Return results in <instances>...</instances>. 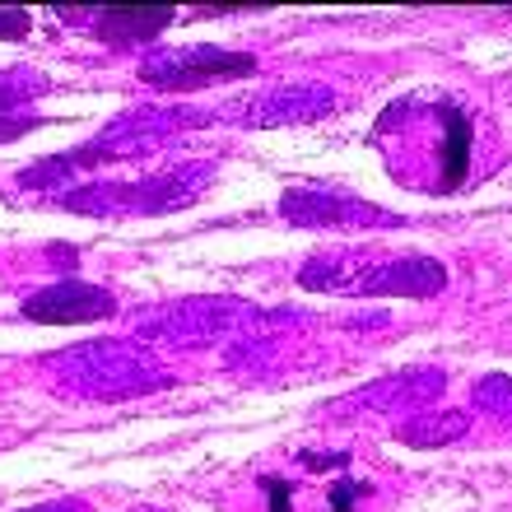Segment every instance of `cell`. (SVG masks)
Here are the masks:
<instances>
[{"label": "cell", "mask_w": 512, "mask_h": 512, "mask_svg": "<svg viewBox=\"0 0 512 512\" xmlns=\"http://www.w3.org/2000/svg\"><path fill=\"white\" fill-rule=\"evenodd\" d=\"M117 298L98 284H52V289H38L33 298H24V317L28 322H47V326H66V322H98V317H112Z\"/></svg>", "instance_id": "6da1fadb"}, {"label": "cell", "mask_w": 512, "mask_h": 512, "mask_svg": "<svg viewBox=\"0 0 512 512\" xmlns=\"http://www.w3.org/2000/svg\"><path fill=\"white\" fill-rule=\"evenodd\" d=\"M471 168V122L457 103L433 108V191H457Z\"/></svg>", "instance_id": "7a4b0ae2"}, {"label": "cell", "mask_w": 512, "mask_h": 512, "mask_svg": "<svg viewBox=\"0 0 512 512\" xmlns=\"http://www.w3.org/2000/svg\"><path fill=\"white\" fill-rule=\"evenodd\" d=\"M173 5H108L103 19L117 38H154L159 28L173 24Z\"/></svg>", "instance_id": "3957f363"}, {"label": "cell", "mask_w": 512, "mask_h": 512, "mask_svg": "<svg viewBox=\"0 0 512 512\" xmlns=\"http://www.w3.org/2000/svg\"><path fill=\"white\" fill-rule=\"evenodd\" d=\"M0 33H5V38H24V33H28V14L24 10H5V14H0Z\"/></svg>", "instance_id": "277c9868"}, {"label": "cell", "mask_w": 512, "mask_h": 512, "mask_svg": "<svg viewBox=\"0 0 512 512\" xmlns=\"http://www.w3.org/2000/svg\"><path fill=\"white\" fill-rule=\"evenodd\" d=\"M354 494H359V485H350V480H345V485H336V489H331V512H354L350 508Z\"/></svg>", "instance_id": "5b68a950"}, {"label": "cell", "mask_w": 512, "mask_h": 512, "mask_svg": "<svg viewBox=\"0 0 512 512\" xmlns=\"http://www.w3.org/2000/svg\"><path fill=\"white\" fill-rule=\"evenodd\" d=\"M266 489H270V512H289V489L280 480H266Z\"/></svg>", "instance_id": "8992f818"}]
</instances>
